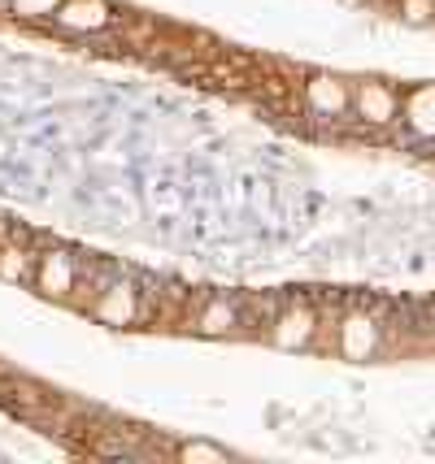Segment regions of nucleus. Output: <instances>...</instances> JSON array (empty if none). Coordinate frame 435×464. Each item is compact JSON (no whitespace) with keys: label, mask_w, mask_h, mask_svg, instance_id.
I'll list each match as a JSON object with an SVG mask.
<instances>
[{"label":"nucleus","mask_w":435,"mask_h":464,"mask_svg":"<svg viewBox=\"0 0 435 464\" xmlns=\"http://www.w3.org/2000/svg\"><path fill=\"white\" fill-rule=\"evenodd\" d=\"M301 101L310 104V113L318 118H344L352 109V82L340 79V74H327V70H318L305 79L301 87Z\"/></svg>","instance_id":"7ed1b4c3"},{"label":"nucleus","mask_w":435,"mask_h":464,"mask_svg":"<svg viewBox=\"0 0 435 464\" xmlns=\"http://www.w3.org/2000/svg\"><path fill=\"white\" fill-rule=\"evenodd\" d=\"M192 330L205 334V339H227V334L240 330V308H235L227 295H213V300L201 304V313H196Z\"/></svg>","instance_id":"6e6552de"},{"label":"nucleus","mask_w":435,"mask_h":464,"mask_svg":"<svg viewBox=\"0 0 435 464\" xmlns=\"http://www.w3.org/2000/svg\"><path fill=\"white\" fill-rule=\"evenodd\" d=\"M79 278H84V269H79V261L65 252V247H48V252H40V261H35V291L40 295H48V300H62V304H74V295H79Z\"/></svg>","instance_id":"f03ea898"},{"label":"nucleus","mask_w":435,"mask_h":464,"mask_svg":"<svg viewBox=\"0 0 435 464\" xmlns=\"http://www.w3.org/2000/svg\"><path fill=\"white\" fill-rule=\"evenodd\" d=\"M118 22L109 0H62V9L53 14V26H62L70 35H101Z\"/></svg>","instance_id":"423d86ee"},{"label":"nucleus","mask_w":435,"mask_h":464,"mask_svg":"<svg viewBox=\"0 0 435 464\" xmlns=\"http://www.w3.org/2000/svg\"><path fill=\"white\" fill-rule=\"evenodd\" d=\"M335 347L344 361H371L379 352V317L366 313V308H352L340 317V330H335Z\"/></svg>","instance_id":"39448f33"},{"label":"nucleus","mask_w":435,"mask_h":464,"mask_svg":"<svg viewBox=\"0 0 435 464\" xmlns=\"http://www.w3.org/2000/svg\"><path fill=\"white\" fill-rule=\"evenodd\" d=\"M400 18L410 26H427L435 18V0H400Z\"/></svg>","instance_id":"ddd939ff"},{"label":"nucleus","mask_w":435,"mask_h":464,"mask_svg":"<svg viewBox=\"0 0 435 464\" xmlns=\"http://www.w3.org/2000/svg\"><path fill=\"white\" fill-rule=\"evenodd\" d=\"M318 339V313L310 304H288L274 322H270V343L283 347V352H301Z\"/></svg>","instance_id":"0eeeda50"},{"label":"nucleus","mask_w":435,"mask_h":464,"mask_svg":"<svg viewBox=\"0 0 435 464\" xmlns=\"http://www.w3.org/2000/svg\"><path fill=\"white\" fill-rule=\"evenodd\" d=\"M0 5H9V0H0Z\"/></svg>","instance_id":"2eb2a0df"},{"label":"nucleus","mask_w":435,"mask_h":464,"mask_svg":"<svg viewBox=\"0 0 435 464\" xmlns=\"http://www.w3.org/2000/svg\"><path fill=\"white\" fill-rule=\"evenodd\" d=\"M352 109H357V118L366 126L383 130V126H392L400 118V96L383 79H361L352 82Z\"/></svg>","instance_id":"20e7f679"},{"label":"nucleus","mask_w":435,"mask_h":464,"mask_svg":"<svg viewBox=\"0 0 435 464\" xmlns=\"http://www.w3.org/2000/svg\"><path fill=\"white\" fill-rule=\"evenodd\" d=\"M400 113H405V126L422 135V140H435V82H422L414 87L405 104H400Z\"/></svg>","instance_id":"1a4fd4ad"},{"label":"nucleus","mask_w":435,"mask_h":464,"mask_svg":"<svg viewBox=\"0 0 435 464\" xmlns=\"http://www.w3.org/2000/svg\"><path fill=\"white\" fill-rule=\"evenodd\" d=\"M92 317L101 325H114V330H126V325H135L144 317V291L135 278H109V283L96 291V300H92Z\"/></svg>","instance_id":"f257e3e1"},{"label":"nucleus","mask_w":435,"mask_h":464,"mask_svg":"<svg viewBox=\"0 0 435 464\" xmlns=\"http://www.w3.org/2000/svg\"><path fill=\"white\" fill-rule=\"evenodd\" d=\"M35 252L18 239H0V278L5 283H31L35 278Z\"/></svg>","instance_id":"9d476101"},{"label":"nucleus","mask_w":435,"mask_h":464,"mask_svg":"<svg viewBox=\"0 0 435 464\" xmlns=\"http://www.w3.org/2000/svg\"><path fill=\"white\" fill-rule=\"evenodd\" d=\"M174 460L183 464H227L231 451L218 443H205V439H187V443H174V451H170Z\"/></svg>","instance_id":"9b49d317"},{"label":"nucleus","mask_w":435,"mask_h":464,"mask_svg":"<svg viewBox=\"0 0 435 464\" xmlns=\"http://www.w3.org/2000/svg\"><path fill=\"white\" fill-rule=\"evenodd\" d=\"M344 5H371V0H344Z\"/></svg>","instance_id":"4468645a"},{"label":"nucleus","mask_w":435,"mask_h":464,"mask_svg":"<svg viewBox=\"0 0 435 464\" xmlns=\"http://www.w3.org/2000/svg\"><path fill=\"white\" fill-rule=\"evenodd\" d=\"M62 0H9V14L18 22H53Z\"/></svg>","instance_id":"f8f14e48"}]
</instances>
